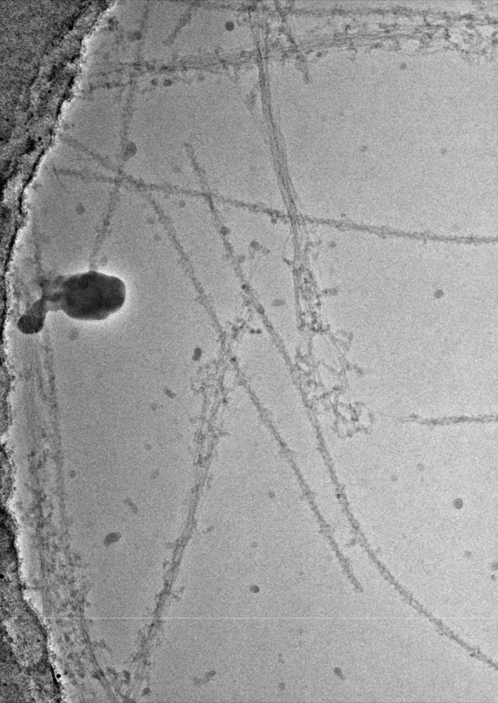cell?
I'll return each instance as SVG.
<instances>
[{"instance_id":"6da1fadb","label":"cell","mask_w":498,"mask_h":703,"mask_svg":"<svg viewBox=\"0 0 498 703\" xmlns=\"http://www.w3.org/2000/svg\"><path fill=\"white\" fill-rule=\"evenodd\" d=\"M53 301L68 316L100 321L124 304L126 287L118 277L95 270L61 276L54 282Z\"/></svg>"}]
</instances>
